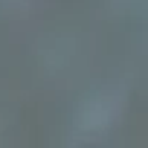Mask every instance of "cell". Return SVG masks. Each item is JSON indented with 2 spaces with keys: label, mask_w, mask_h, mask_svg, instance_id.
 Wrapping results in <instances>:
<instances>
[{
  "label": "cell",
  "mask_w": 148,
  "mask_h": 148,
  "mask_svg": "<svg viewBox=\"0 0 148 148\" xmlns=\"http://www.w3.org/2000/svg\"><path fill=\"white\" fill-rule=\"evenodd\" d=\"M82 122H84V128H99V125L108 122V110H102V105L96 102V105H90V108L82 113Z\"/></svg>",
  "instance_id": "6da1fadb"
}]
</instances>
